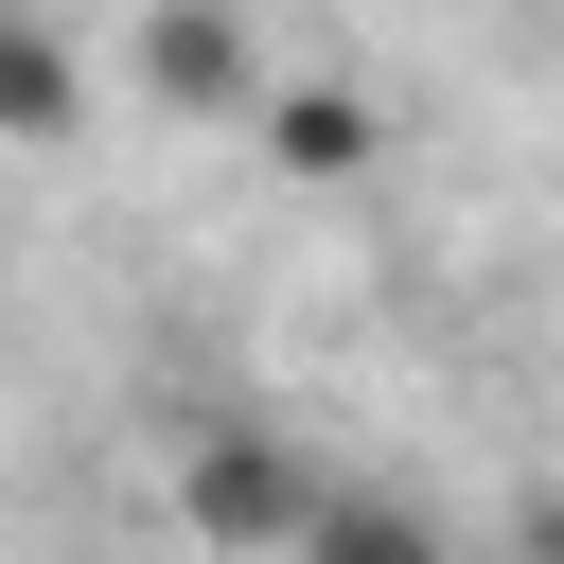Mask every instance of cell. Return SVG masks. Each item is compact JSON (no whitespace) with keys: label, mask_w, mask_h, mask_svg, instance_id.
I'll return each mask as SVG.
<instances>
[{"label":"cell","mask_w":564,"mask_h":564,"mask_svg":"<svg viewBox=\"0 0 564 564\" xmlns=\"http://www.w3.org/2000/svg\"><path fill=\"white\" fill-rule=\"evenodd\" d=\"M282 564H458V529L405 511V494H317V529H300Z\"/></svg>","instance_id":"5b68a950"},{"label":"cell","mask_w":564,"mask_h":564,"mask_svg":"<svg viewBox=\"0 0 564 564\" xmlns=\"http://www.w3.org/2000/svg\"><path fill=\"white\" fill-rule=\"evenodd\" d=\"M317 494H335V476H317L282 423H229V405L176 423V529H194L212 564H282V546L317 529Z\"/></svg>","instance_id":"6da1fadb"},{"label":"cell","mask_w":564,"mask_h":564,"mask_svg":"<svg viewBox=\"0 0 564 564\" xmlns=\"http://www.w3.org/2000/svg\"><path fill=\"white\" fill-rule=\"evenodd\" d=\"M123 70H141V106H176V123H247V88H264V35H247V0H141Z\"/></svg>","instance_id":"3957f363"},{"label":"cell","mask_w":564,"mask_h":564,"mask_svg":"<svg viewBox=\"0 0 564 564\" xmlns=\"http://www.w3.org/2000/svg\"><path fill=\"white\" fill-rule=\"evenodd\" d=\"M247 159H264L282 194H352V176L388 159V106H370L352 70H264V88H247Z\"/></svg>","instance_id":"7a4b0ae2"},{"label":"cell","mask_w":564,"mask_h":564,"mask_svg":"<svg viewBox=\"0 0 564 564\" xmlns=\"http://www.w3.org/2000/svg\"><path fill=\"white\" fill-rule=\"evenodd\" d=\"M0 141H35V159L88 141V70H70V35L35 0H0Z\"/></svg>","instance_id":"277c9868"},{"label":"cell","mask_w":564,"mask_h":564,"mask_svg":"<svg viewBox=\"0 0 564 564\" xmlns=\"http://www.w3.org/2000/svg\"><path fill=\"white\" fill-rule=\"evenodd\" d=\"M511 564H564V476H546V494L511 511Z\"/></svg>","instance_id":"8992f818"}]
</instances>
